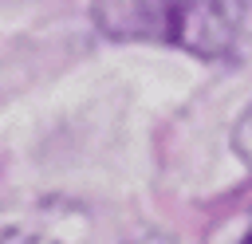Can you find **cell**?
Here are the masks:
<instances>
[{
    "label": "cell",
    "instance_id": "6da1fadb",
    "mask_svg": "<svg viewBox=\"0 0 252 244\" xmlns=\"http://www.w3.org/2000/svg\"><path fill=\"white\" fill-rule=\"evenodd\" d=\"M244 12H248L244 0H177L169 39L201 59H224L236 47Z\"/></svg>",
    "mask_w": 252,
    "mask_h": 244
},
{
    "label": "cell",
    "instance_id": "7a4b0ae2",
    "mask_svg": "<svg viewBox=\"0 0 252 244\" xmlns=\"http://www.w3.org/2000/svg\"><path fill=\"white\" fill-rule=\"evenodd\" d=\"M177 0H91V16L106 39L154 43L173 35Z\"/></svg>",
    "mask_w": 252,
    "mask_h": 244
},
{
    "label": "cell",
    "instance_id": "3957f363",
    "mask_svg": "<svg viewBox=\"0 0 252 244\" xmlns=\"http://www.w3.org/2000/svg\"><path fill=\"white\" fill-rule=\"evenodd\" d=\"M232 150H236V157L252 169V106L236 118V126H232Z\"/></svg>",
    "mask_w": 252,
    "mask_h": 244
},
{
    "label": "cell",
    "instance_id": "277c9868",
    "mask_svg": "<svg viewBox=\"0 0 252 244\" xmlns=\"http://www.w3.org/2000/svg\"><path fill=\"white\" fill-rule=\"evenodd\" d=\"M130 244H173V240L161 236V232H146V236H138V240H130Z\"/></svg>",
    "mask_w": 252,
    "mask_h": 244
},
{
    "label": "cell",
    "instance_id": "5b68a950",
    "mask_svg": "<svg viewBox=\"0 0 252 244\" xmlns=\"http://www.w3.org/2000/svg\"><path fill=\"white\" fill-rule=\"evenodd\" d=\"M240 244H252V220H248V232H244V240Z\"/></svg>",
    "mask_w": 252,
    "mask_h": 244
}]
</instances>
